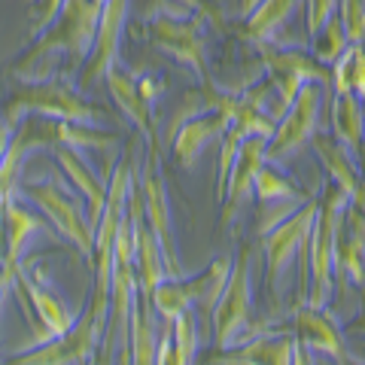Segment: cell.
<instances>
[{
	"instance_id": "13",
	"label": "cell",
	"mask_w": 365,
	"mask_h": 365,
	"mask_svg": "<svg viewBox=\"0 0 365 365\" xmlns=\"http://www.w3.org/2000/svg\"><path fill=\"white\" fill-rule=\"evenodd\" d=\"M295 338L299 344L311 353H323V356L335 359V362H350L347 356V344H344V332L338 329V323L326 314V307H314V304H295Z\"/></svg>"
},
{
	"instance_id": "35",
	"label": "cell",
	"mask_w": 365,
	"mask_h": 365,
	"mask_svg": "<svg viewBox=\"0 0 365 365\" xmlns=\"http://www.w3.org/2000/svg\"><path fill=\"white\" fill-rule=\"evenodd\" d=\"M13 280H16V271L0 265V317H4V304L9 299V289H13Z\"/></svg>"
},
{
	"instance_id": "38",
	"label": "cell",
	"mask_w": 365,
	"mask_h": 365,
	"mask_svg": "<svg viewBox=\"0 0 365 365\" xmlns=\"http://www.w3.org/2000/svg\"><path fill=\"white\" fill-rule=\"evenodd\" d=\"M350 329H356V332H362V335H365V314L353 319V326H350Z\"/></svg>"
},
{
	"instance_id": "12",
	"label": "cell",
	"mask_w": 365,
	"mask_h": 365,
	"mask_svg": "<svg viewBox=\"0 0 365 365\" xmlns=\"http://www.w3.org/2000/svg\"><path fill=\"white\" fill-rule=\"evenodd\" d=\"M268 134H250L244 137L237 158L232 165V174H228L225 192H222V228L232 225V220L241 213L250 201H253V186H256V174L262 170V165L268 162Z\"/></svg>"
},
{
	"instance_id": "11",
	"label": "cell",
	"mask_w": 365,
	"mask_h": 365,
	"mask_svg": "<svg viewBox=\"0 0 365 365\" xmlns=\"http://www.w3.org/2000/svg\"><path fill=\"white\" fill-rule=\"evenodd\" d=\"M137 189H140L146 225H150L153 235L158 237V247H162L168 274L174 277V274H180V262H177L174 222H170V201H168L165 177H162V170L155 168V146H150V158H146V165H143V174H140V182H137Z\"/></svg>"
},
{
	"instance_id": "39",
	"label": "cell",
	"mask_w": 365,
	"mask_h": 365,
	"mask_svg": "<svg viewBox=\"0 0 365 365\" xmlns=\"http://www.w3.org/2000/svg\"><path fill=\"white\" fill-rule=\"evenodd\" d=\"M95 4H101V6H104V0H95Z\"/></svg>"
},
{
	"instance_id": "30",
	"label": "cell",
	"mask_w": 365,
	"mask_h": 365,
	"mask_svg": "<svg viewBox=\"0 0 365 365\" xmlns=\"http://www.w3.org/2000/svg\"><path fill=\"white\" fill-rule=\"evenodd\" d=\"M338 16L350 43H365V0H338Z\"/></svg>"
},
{
	"instance_id": "14",
	"label": "cell",
	"mask_w": 365,
	"mask_h": 365,
	"mask_svg": "<svg viewBox=\"0 0 365 365\" xmlns=\"http://www.w3.org/2000/svg\"><path fill=\"white\" fill-rule=\"evenodd\" d=\"M125 19H128V0H104V6H101V21H98L95 49H91V55H88V67L83 71V83H98V79L107 76V71L113 64H119Z\"/></svg>"
},
{
	"instance_id": "28",
	"label": "cell",
	"mask_w": 365,
	"mask_h": 365,
	"mask_svg": "<svg viewBox=\"0 0 365 365\" xmlns=\"http://www.w3.org/2000/svg\"><path fill=\"white\" fill-rule=\"evenodd\" d=\"M170 335H174V353H170V362H174V365L195 362V353H198L195 311H182L180 317L170 319Z\"/></svg>"
},
{
	"instance_id": "37",
	"label": "cell",
	"mask_w": 365,
	"mask_h": 365,
	"mask_svg": "<svg viewBox=\"0 0 365 365\" xmlns=\"http://www.w3.org/2000/svg\"><path fill=\"white\" fill-rule=\"evenodd\" d=\"M256 4H262V0H241V9H244L247 16H250V13H253V9H256Z\"/></svg>"
},
{
	"instance_id": "19",
	"label": "cell",
	"mask_w": 365,
	"mask_h": 365,
	"mask_svg": "<svg viewBox=\"0 0 365 365\" xmlns=\"http://www.w3.org/2000/svg\"><path fill=\"white\" fill-rule=\"evenodd\" d=\"M55 158H58V165L64 168L67 180L76 186V192L86 198V213H88V222L91 228L98 225L101 220V210H104V201H107V189H110V174H95L86 158L79 150H73V146H64V143H55Z\"/></svg>"
},
{
	"instance_id": "31",
	"label": "cell",
	"mask_w": 365,
	"mask_h": 365,
	"mask_svg": "<svg viewBox=\"0 0 365 365\" xmlns=\"http://www.w3.org/2000/svg\"><path fill=\"white\" fill-rule=\"evenodd\" d=\"M338 13V0H304V19H307V37H317L323 25Z\"/></svg>"
},
{
	"instance_id": "16",
	"label": "cell",
	"mask_w": 365,
	"mask_h": 365,
	"mask_svg": "<svg viewBox=\"0 0 365 365\" xmlns=\"http://www.w3.org/2000/svg\"><path fill=\"white\" fill-rule=\"evenodd\" d=\"M304 347L299 344L295 332H274V335H256L241 341L228 356H216L213 362H237V365H289L304 362Z\"/></svg>"
},
{
	"instance_id": "1",
	"label": "cell",
	"mask_w": 365,
	"mask_h": 365,
	"mask_svg": "<svg viewBox=\"0 0 365 365\" xmlns=\"http://www.w3.org/2000/svg\"><path fill=\"white\" fill-rule=\"evenodd\" d=\"M347 207V195L335 182H329L317 204V220L307 237V302L314 307H326L335 289V244L338 225Z\"/></svg>"
},
{
	"instance_id": "23",
	"label": "cell",
	"mask_w": 365,
	"mask_h": 365,
	"mask_svg": "<svg viewBox=\"0 0 365 365\" xmlns=\"http://www.w3.org/2000/svg\"><path fill=\"white\" fill-rule=\"evenodd\" d=\"M158 314L153 307V299L146 292L137 295L131 307V326H128V362H158Z\"/></svg>"
},
{
	"instance_id": "18",
	"label": "cell",
	"mask_w": 365,
	"mask_h": 365,
	"mask_svg": "<svg viewBox=\"0 0 365 365\" xmlns=\"http://www.w3.org/2000/svg\"><path fill=\"white\" fill-rule=\"evenodd\" d=\"M16 277L21 280V287H25L28 299H31V304H34V311H37V317H40V323H43V329H46V341L71 332V326L76 323L79 314H73L71 307L64 304V299H58V295H55V289H52L49 283H46V277H43V271H40V268H34V271H28V274H25V271H16Z\"/></svg>"
},
{
	"instance_id": "2",
	"label": "cell",
	"mask_w": 365,
	"mask_h": 365,
	"mask_svg": "<svg viewBox=\"0 0 365 365\" xmlns=\"http://www.w3.org/2000/svg\"><path fill=\"white\" fill-rule=\"evenodd\" d=\"M107 307H110V299L91 295V302L86 304V311H79L71 332L21 350L19 356H13V362H21V365H71V362L98 359L95 353L101 350V341H104Z\"/></svg>"
},
{
	"instance_id": "3",
	"label": "cell",
	"mask_w": 365,
	"mask_h": 365,
	"mask_svg": "<svg viewBox=\"0 0 365 365\" xmlns=\"http://www.w3.org/2000/svg\"><path fill=\"white\" fill-rule=\"evenodd\" d=\"M61 119L79 125H98V110L86 104L76 91L61 83V79H40V83H25L9 95L4 107V119L19 125L25 119Z\"/></svg>"
},
{
	"instance_id": "6",
	"label": "cell",
	"mask_w": 365,
	"mask_h": 365,
	"mask_svg": "<svg viewBox=\"0 0 365 365\" xmlns=\"http://www.w3.org/2000/svg\"><path fill=\"white\" fill-rule=\"evenodd\" d=\"M250 311H253V280H250V247H241V253L232 262L225 287L210 311L216 350H232L247 338Z\"/></svg>"
},
{
	"instance_id": "4",
	"label": "cell",
	"mask_w": 365,
	"mask_h": 365,
	"mask_svg": "<svg viewBox=\"0 0 365 365\" xmlns=\"http://www.w3.org/2000/svg\"><path fill=\"white\" fill-rule=\"evenodd\" d=\"M262 58H265V67H268V76L274 83V101H271V119L280 122V116L292 107L295 95L302 91L304 83H326L332 86V67H326L323 61H317L314 55H307L304 49H295V46H280L274 43H256Z\"/></svg>"
},
{
	"instance_id": "20",
	"label": "cell",
	"mask_w": 365,
	"mask_h": 365,
	"mask_svg": "<svg viewBox=\"0 0 365 365\" xmlns=\"http://www.w3.org/2000/svg\"><path fill=\"white\" fill-rule=\"evenodd\" d=\"M314 150L326 168L329 182H335V186L347 195L350 204H356V207L365 210V180H362V170L356 165V158H353V153L344 150L338 140L317 137V134H314Z\"/></svg>"
},
{
	"instance_id": "26",
	"label": "cell",
	"mask_w": 365,
	"mask_h": 365,
	"mask_svg": "<svg viewBox=\"0 0 365 365\" xmlns=\"http://www.w3.org/2000/svg\"><path fill=\"white\" fill-rule=\"evenodd\" d=\"M332 91L365 98V43H350L338 55L332 64Z\"/></svg>"
},
{
	"instance_id": "10",
	"label": "cell",
	"mask_w": 365,
	"mask_h": 365,
	"mask_svg": "<svg viewBox=\"0 0 365 365\" xmlns=\"http://www.w3.org/2000/svg\"><path fill=\"white\" fill-rule=\"evenodd\" d=\"M317 204L319 198H307L299 210H292L268 235H262V244H265V277H268V289L274 295H277V283L283 277V271L307 247V237H311V228L317 220Z\"/></svg>"
},
{
	"instance_id": "17",
	"label": "cell",
	"mask_w": 365,
	"mask_h": 365,
	"mask_svg": "<svg viewBox=\"0 0 365 365\" xmlns=\"http://www.w3.org/2000/svg\"><path fill=\"white\" fill-rule=\"evenodd\" d=\"M225 128H228V122L216 110L198 113V116H189V119H182L180 125H174V128H170V137H174L177 165L192 170L198 165V158L204 155V150H207L216 137H222Z\"/></svg>"
},
{
	"instance_id": "27",
	"label": "cell",
	"mask_w": 365,
	"mask_h": 365,
	"mask_svg": "<svg viewBox=\"0 0 365 365\" xmlns=\"http://www.w3.org/2000/svg\"><path fill=\"white\" fill-rule=\"evenodd\" d=\"M253 198L256 204H271V201H292V198H304V192L295 189V182L280 174L277 165L265 162L262 170L256 174V186H253Z\"/></svg>"
},
{
	"instance_id": "32",
	"label": "cell",
	"mask_w": 365,
	"mask_h": 365,
	"mask_svg": "<svg viewBox=\"0 0 365 365\" xmlns=\"http://www.w3.org/2000/svg\"><path fill=\"white\" fill-rule=\"evenodd\" d=\"M61 6H64V0H43L37 19L31 21V37H34V40H37L40 34H46V31L55 25V19L61 16Z\"/></svg>"
},
{
	"instance_id": "36",
	"label": "cell",
	"mask_w": 365,
	"mask_h": 365,
	"mask_svg": "<svg viewBox=\"0 0 365 365\" xmlns=\"http://www.w3.org/2000/svg\"><path fill=\"white\" fill-rule=\"evenodd\" d=\"M13 134H16V125H9L6 119H0V162H4L9 143H13Z\"/></svg>"
},
{
	"instance_id": "29",
	"label": "cell",
	"mask_w": 365,
	"mask_h": 365,
	"mask_svg": "<svg viewBox=\"0 0 365 365\" xmlns=\"http://www.w3.org/2000/svg\"><path fill=\"white\" fill-rule=\"evenodd\" d=\"M311 43H314V58L323 61L326 67H332L338 61V55L350 46L347 31H344V25H341V16L335 13L332 19H329L326 25H323V31H319Z\"/></svg>"
},
{
	"instance_id": "22",
	"label": "cell",
	"mask_w": 365,
	"mask_h": 365,
	"mask_svg": "<svg viewBox=\"0 0 365 365\" xmlns=\"http://www.w3.org/2000/svg\"><path fill=\"white\" fill-rule=\"evenodd\" d=\"M0 210H4V225H6V256H4V262H0V265L19 271L21 256H25L28 244H31L37 235L46 232V222L40 220L37 213H31L28 207H21V204L16 201V195H9Z\"/></svg>"
},
{
	"instance_id": "7",
	"label": "cell",
	"mask_w": 365,
	"mask_h": 365,
	"mask_svg": "<svg viewBox=\"0 0 365 365\" xmlns=\"http://www.w3.org/2000/svg\"><path fill=\"white\" fill-rule=\"evenodd\" d=\"M21 192L37 204V210L46 213V220L55 225L67 244H73L83 259L91 265V253H95V228L88 222V213L83 210L79 198H73L71 192L64 186H58L55 180H34V182H25Z\"/></svg>"
},
{
	"instance_id": "21",
	"label": "cell",
	"mask_w": 365,
	"mask_h": 365,
	"mask_svg": "<svg viewBox=\"0 0 365 365\" xmlns=\"http://www.w3.org/2000/svg\"><path fill=\"white\" fill-rule=\"evenodd\" d=\"M104 83L110 86V95L116 101V107L125 113V119H128L134 128L143 134V140L153 146V110L143 101L140 88H137V79L125 71L122 64H113L104 76Z\"/></svg>"
},
{
	"instance_id": "24",
	"label": "cell",
	"mask_w": 365,
	"mask_h": 365,
	"mask_svg": "<svg viewBox=\"0 0 365 365\" xmlns=\"http://www.w3.org/2000/svg\"><path fill=\"white\" fill-rule=\"evenodd\" d=\"M332 134L353 155L362 153L365 140V107L356 95H335L332 91Z\"/></svg>"
},
{
	"instance_id": "8",
	"label": "cell",
	"mask_w": 365,
	"mask_h": 365,
	"mask_svg": "<svg viewBox=\"0 0 365 365\" xmlns=\"http://www.w3.org/2000/svg\"><path fill=\"white\" fill-rule=\"evenodd\" d=\"M323 101H326V83H317V79H311V83L302 86V91L292 101V107L283 113L280 122L274 125V134L268 137L265 158L271 165L292 162V158L314 140Z\"/></svg>"
},
{
	"instance_id": "25",
	"label": "cell",
	"mask_w": 365,
	"mask_h": 365,
	"mask_svg": "<svg viewBox=\"0 0 365 365\" xmlns=\"http://www.w3.org/2000/svg\"><path fill=\"white\" fill-rule=\"evenodd\" d=\"M302 4L304 0H262L247 16V37L253 43H274Z\"/></svg>"
},
{
	"instance_id": "15",
	"label": "cell",
	"mask_w": 365,
	"mask_h": 365,
	"mask_svg": "<svg viewBox=\"0 0 365 365\" xmlns=\"http://www.w3.org/2000/svg\"><path fill=\"white\" fill-rule=\"evenodd\" d=\"M335 274L365 289V210L347 201L338 225L335 244Z\"/></svg>"
},
{
	"instance_id": "33",
	"label": "cell",
	"mask_w": 365,
	"mask_h": 365,
	"mask_svg": "<svg viewBox=\"0 0 365 365\" xmlns=\"http://www.w3.org/2000/svg\"><path fill=\"white\" fill-rule=\"evenodd\" d=\"M198 9L210 13L207 0H158V13H165V16H189V13H198Z\"/></svg>"
},
{
	"instance_id": "5",
	"label": "cell",
	"mask_w": 365,
	"mask_h": 365,
	"mask_svg": "<svg viewBox=\"0 0 365 365\" xmlns=\"http://www.w3.org/2000/svg\"><path fill=\"white\" fill-rule=\"evenodd\" d=\"M134 186V170L131 162L122 158L116 170L110 174L107 201L101 210V220L95 225V253H91V268H95V295L98 299H110V274H113V247H116V235L128 213V195Z\"/></svg>"
},
{
	"instance_id": "9",
	"label": "cell",
	"mask_w": 365,
	"mask_h": 365,
	"mask_svg": "<svg viewBox=\"0 0 365 365\" xmlns=\"http://www.w3.org/2000/svg\"><path fill=\"white\" fill-rule=\"evenodd\" d=\"M213 13H189V16H165L155 13L153 25H150V37L153 46L170 55L174 61L186 64L192 73L201 79V86L210 83L207 73V43H204V25Z\"/></svg>"
},
{
	"instance_id": "34",
	"label": "cell",
	"mask_w": 365,
	"mask_h": 365,
	"mask_svg": "<svg viewBox=\"0 0 365 365\" xmlns=\"http://www.w3.org/2000/svg\"><path fill=\"white\" fill-rule=\"evenodd\" d=\"M137 88H140V95H143L146 104L153 107V101L162 95V88H165V79L162 76H158V79L155 76H140V79H137Z\"/></svg>"
}]
</instances>
